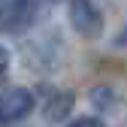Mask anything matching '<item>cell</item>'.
I'll use <instances>...</instances> for the list:
<instances>
[{
	"label": "cell",
	"instance_id": "obj_4",
	"mask_svg": "<svg viewBox=\"0 0 127 127\" xmlns=\"http://www.w3.org/2000/svg\"><path fill=\"white\" fill-rule=\"evenodd\" d=\"M73 94L70 91H58V94H52L49 97V103H45V118L49 121H64L70 115V109H73Z\"/></svg>",
	"mask_w": 127,
	"mask_h": 127
},
{
	"label": "cell",
	"instance_id": "obj_6",
	"mask_svg": "<svg viewBox=\"0 0 127 127\" xmlns=\"http://www.w3.org/2000/svg\"><path fill=\"white\" fill-rule=\"evenodd\" d=\"M97 124H100V118H91V115H82L73 121V127H97Z\"/></svg>",
	"mask_w": 127,
	"mask_h": 127
},
{
	"label": "cell",
	"instance_id": "obj_7",
	"mask_svg": "<svg viewBox=\"0 0 127 127\" xmlns=\"http://www.w3.org/2000/svg\"><path fill=\"white\" fill-rule=\"evenodd\" d=\"M6 70H9V52H6V49H0V76H3Z\"/></svg>",
	"mask_w": 127,
	"mask_h": 127
},
{
	"label": "cell",
	"instance_id": "obj_5",
	"mask_svg": "<svg viewBox=\"0 0 127 127\" xmlns=\"http://www.w3.org/2000/svg\"><path fill=\"white\" fill-rule=\"evenodd\" d=\"M91 100L97 103V109H106L109 103L115 100V91H112V88H94V91H91Z\"/></svg>",
	"mask_w": 127,
	"mask_h": 127
},
{
	"label": "cell",
	"instance_id": "obj_3",
	"mask_svg": "<svg viewBox=\"0 0 127 127\" xmlns=\"http://www.w3.org/2000/svg\"><path fill=\"white\" fill-rule=\"evenodd\" d=\"M33 112V94L24 88H6L0 94V121H21Z\"/></svg>",
	"mask_w": 127,
	"mask_h": 127
},
{
	"label": "cell",
	"instance_id": "obj_1",
	"mask_svg": "<svg viewBox=\"0 0 127 127\" xmlns=\"http://www.w3.org/2000/svg\"><path fill=\"white\" fill-rule=\"evenodd\" d=\"M36 18L33 0H6L0 6V33H24Z\"/></svg>",
	"mask_w": 127,
	"mask_h": 127
},
{
	"label": "cell",
	"instance_id": "obj_2",
	"mask_svg": "<svg viewBox=\"0 0 127 127\" xmlns=\"http://www.w3.org/2000/svg\"><path fill=\"white\" fill-rule=\"evenodd\" d=\"M70 24L76 27V33L88 39L103 33V15L94 6V0H70Z\"/></svg>",
	"mask_w": 127,
	"mask_h": 127
}]
</instances>
